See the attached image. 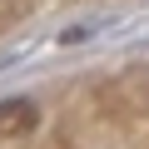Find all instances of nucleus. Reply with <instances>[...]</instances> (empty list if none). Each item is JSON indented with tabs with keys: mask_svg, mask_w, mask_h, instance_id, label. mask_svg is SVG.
Instances as JSON below:
<instances>
[{
	"mask_svg": "<svg viewBox=\"0 0 149 149\" xmlns=\"http://www.w3.org/2000/svg\"><path fill=\"white\" fill-rule=\"evenodd\" d=\"M35 119H40L35 100H0V139H25Z\"/></svg>",
	"mask_w": 149,
	"mask_h": 149,
	"instance_id": "nucleus-1",
	"label": "nucleus"
}]
</instances>
